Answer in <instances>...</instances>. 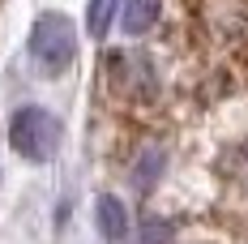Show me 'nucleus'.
<instances>
[{
	"label": "nucleus",
	"mask_w": 248,
	"mask_h": 244,
	"mask_svg": "<svg viewBox=\"0 0 248 244\" xmlns=\"http://www.w3.org/2000/svg\"><path fill=\"white\" fill-rule=\"evenodd\" d=\"M9 146L17 150L22 159H30V163H43L60 146V120L51 116L47 107H22V112H13V120H9Z\"/></svg>",
	"instance_id": "obj_1"
},
{
	"label": "nucleus",
	"mask_w": 248,
	"mask_h": 244,
	"mask_svg": "<svg viewBox=\"0 0 248 244\" xmlns=\"http://www.w3.org/2000/svg\"><path fill=\"white\" fill-rule=\"evenodd\" d=\"M30 56L39 60L43 73H60L69 69L77 56V30L64 13H43L34 30H30Z\"/></svg>",
	"instance_id": "obj_2"
},
{
	"label": "nucleus",
	"mask_w": 248,
	"mask_h": 244,
	"mask_svg": "<svg viewBox=\"0 0 248 244\" xmlns=\"http://www.w3.org/2000/svg\"><path fill=\"white\" fill-rule=\"evenodd\" d=\"M94 219H99V231H103V240L120 244L124 236H128V210H124V201H120V197L103 193L99 201H94Z\"/></svg>",
	"instance_id": "obj_3"
},
{
	"label": "nucleus",
	"mask_w": 248,
	"mask_h": 244,
	"mask_svg": "<svg viewBox=\"0 0 248 244\" xmlns=\"http://www.w3.org/2000/svg\"><path fill=\"white\" fill-rule=\"evenodd\" d=\"M158 9H163V0H120V26L124 34H146L150 26L158 22Z\"/></svg>",
	"instance_id": "obj_4"
},
{
	"label": "nucleus",
	"mask_w": 248,
	"mask_h": 244,
	"mask_svg": "<svg viewBox=\"0 0 248 244\" xmlns=\"http://www.w3.org/2000/svg\"><path fill=\"white\" fill-rule=\"evenodd\" d=\"M163 167H167V150L163 146H146L137 154V163H133V184H137V189H154L158 176H163Z\"/></svg>",
	"instance_id": "obj_5"
},
{
	"label": "nucleus",
	"mask_w": 248,
	"mask_h": 244,
	"mask_svg": "<svg viewBox=\"0 0 248 244\" xmlns=\"http://www.w3.org/2000/svg\"><path fill=\"white\" fill-rule=\"evenodd\" d=\"M116 13H120V0H90V9H86V30H90L94 39H103Z\"/></svg>",
	"instance_id": "obj_6"
}]
</instances>
